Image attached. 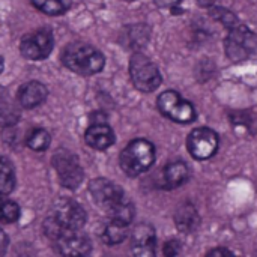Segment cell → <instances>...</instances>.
Instances as JSON below:
<instances>
[{
	"instance_id": "cell-14",
	"label": "cell",
	"mask_w": 257,
	"mask_h": 257,
	"mask_svg": "<svg viewBox=\"0 0 257 257\" xmlns=\"http://www.w3.org/2000/svg\"><path fill=\"white\" fill-rule=\"evenodd\" d=\"M133 251L137 256H154L155 254V232L151 226L142 224L134 230Z\"/></svg>"
},
{
	"instance_id": "cell-4",
	"label": "cell",
	"mask_w": 257,
	"mask_h": 257,
	"mask_svg": "<svg viewBox=\"0 0 257 257\" xmlns=\"http://www.w3.org/2000/svg\"><path fill=\"white\" fill-rule=\"evenodd\" d=\"M155 161V148L149 140L137 139L133 140L125 146V149L120 152V167L122 170L134 178L145 172H148Z\"/></svg>"
},
{
	"instance_id": "cell-10",
	"label": "cell",
	"mask_w": 257,
	"mask_h": 257,
	"mask_svg": "<svg viewBox=\"0 0 257 257\" xmlns=\"http://www.w3.org/2000/svg\"><path fill=\"white\" fill-rule=\"evenodd\" d=\"M54 47L53 33L48 29H38L27 33L20 44L21 54L30 60H42L50 56Z\"/></svg>"
},
{
	"instance_id": "cell-13",
	"label": "cell",
	"mask_w": 257,
	"mask_h": 257,
	"mask_svg": "<svg viewBox=\"0 0 257 257\" xmlns=\"http://www.w3.org/2000/svg\"><path fill=\"white\" fill-rule=\"evenodd\" d=\"M47 95H48V90L42 83L29 81L20 87L17 98H18V104L23 108H33V107L42 104L44 99L47 98Z\"/></svg>"
},
{
	"instance_id": "cell-5",
	"label": "cell",
	"mask_w": 257,
	"mask_h": 257,
	"mask_svg": "<svg viewBox=\"0 0 257 257\" xmlns=\"http://www.w3.org/2000/svg\"><path fill=\"white\" fill-rule=\"evenodd\" d=\"M130 75L133 84L142 92H154L160 87L163 77L157 65L142 53H134L130 60Z\"/></svg>"
},
{
	"instance_id": "cell-9",
	"label": "cell",
	"mask_w": 257,
	"mask_h": 257,
	"mask_svg": "<svg viewBox=\"0 0 257 257\" xmlns=\"http://www.w3.org/2000/svg\"><path fill=\"white\" fill-rule=\"evenodd\" d=\"M53 166L57 172L60 184L65 188L74 190L81 184L84 173L75 155L69 154L68 151L56 152L53 157Z\"/></svg>"
},
{
	"instance_id": "cell-27",
	"label": "cell",
	"mask_w": 257,
	"mask_h": 257,
	"mask_svg": "<svg viewBox=\"0 0 257 257\" xmlns=\"http://www.w3.org/2000/svg\"><path fill=\"white\" fill-rule=\"evenodd\" d=\"M179 2L181 0H157V3L160 6H164V8H167V6H176Z\"/></svg>"
},
{
	"instance_id": "cell-8",
	"label": "cell",
	"mask_w": 257,
	"mask_h": 257,
	"mask_svg": "<svg viewBox=\"0 0 257 257\" xmlns=\"http://www.w3.org/2000/svg\"><path fill=\"white\" fill-rule=\"evenodd\" d=\"M218 136L214 130L200 126L193 130L187 139V148L193 158L196 160H209L218 151Z\"/></svg>"
},
{
	"instance_id": "cell-22",
	"label": "cell",
	"mask_w": 257,
	"mask_h": 257,
	"mask_svg": "<svg viewBox=\"0 0 257 257\" xmlns=\"http://www.w3.org/2000/svg\"><path fill=\"white\" fill-rule=\"evenodd\" d=\"M3 194H0V221L2 223H15L20 218V206L2 197Z\"/></svg>"
},
{
	"instance_id": "cell-29",
	"label": "cell",
	"mask_w": 257,
	"mask_h": 257,
	"mask_svg": "<svg viewBox=\"0 0 257 257\" xmlns=\"http://www.w3.org/2000/svg\"><path fill=\"white\" fill-rule=\"evenodd\" d=\"M3 65H5V63H3V57H0V72L3 71Z\"/></svg>"
},
{
	"instance_id": "cell-17",
	"label": "cell",
	"mask_w": 257,
	"mask_h": 257,
	"mask_svg": "<svg viewBox=\"0 0 257 257\" xmlns=\"http://www.w3.org/2000/svg\"><path fill=\"white\" fill-rule=\"evenodd\" d=\"M199 224V215L191 205H184L176 212V226L182 232H191Z\"/></svg>"
},
{
	"instance_id": "cell-26",
	"label": "cell",
	"mask_w": 257,
	"mask_h": 257,
	"mask_svg": "<svg viewBox=\"0 0 257 257\" xmlns=\"http://www.w3.org/2000/svg\"><path fill=\"white\" fill-rule=\"evenodd\" d=\"M6 247H8V236H6V233L0 229V254L5 253Z\"/></svg>"
},
{
	"instance_id": "cell-21",
	"label": "cell",
	"mask_w": 257,
	"mask_h": 257,
	"mask_svg": "<svg viewBox=\"0 0 257 257\" xmlns=\"http://www.w3.org/2000/svg\"><path fill=\"white\" fill-rule=\"evenodd\" d=\"M51 137L48 134V131H45L44 128H36L32 130L27 136V146L33 151H45L50 146Z\"/></svg>"
},
{
	"instance_id": "cell-6",
	"label": "cell",
	"mask_w": 257,
	"mask_h": 257,
	"mask_svg": "<svg viewBox=\"0 0 257 257\" xmlns=\"http://www.w3.org/2000/svg\"><path fill=\"white\" fill-rule=\"evenodd\" d=\"M157 105H158V110L166 117L178 123H191L197 117V113L193 104L184 99L175 90L163 92L157 99Z\"/></svg>"
},
{
	"instance_id": "cell-20",
	"label": "cell",
	"mask_w": 257,
	"mask_h": 257,
	"mask_svg": "<svg viewBox=\"0 0 257 257\" xmlns=\"http://www.w3.org/2000/svg\"><path fill=\"white\" fill-rule=\"evenodd\" d=\"M39 11L47 15H60L69 11L72 0H30Z\"/></svg>"
},
{
	"instance_id": "cell-3",
	"label": "cell",
	"mask_w": 257,
	"mask_h": 257,
	"mask_svg": "<svg viewBox=\"0 0 257 257\" xmlns=\"http://www.w3.org/2000/svg\"><path fill=\"white\" fill-rule=\"evenodd\" d=\"M62 63L78 75H93L102 71L104 54L90 44L72 42L62 51Z\"/></svg>"
},
{
	"instance_id": "cell-12",
	"label": "cell",
	"mask_w": 257,
	"mask_h": 257,
	"mask_svg": "<svg viewBox=\"0 0 257 257\" xmlns=\"http://www.w3.org/2000/svg\"><path fill=\"white\" fill-rule=\"evenodd\" d=\"M84 140L90 148L96 151H105L114 143V133L107 123L95 122L87 128L84 134Z\"/></svg>"
},
{
	"instance_id": "cell-11",
	"label": "cell",
	"mask_w": 257,
	"mask_h": 257,
	"mask_svg": "<svg viewBox=\"0 0 257 257\" xmlns=\"http://www.w3.org/2000/svg\"><path fill=\"white\" fill-rule=\"evenodd\" d=\"M77 232H65L54 239L56 250L63 256H86L90 253V241Z\"/></svg>"
},
{
	"instance_id": "cell-28",
	"label": "cell",
	"mask_w": 257,
	"mask_h": 257,
	"mask_svg": "<svg viewBox=\"0 0 257 257\" xmlns=\"http://www.w3.org/2000/svg\"><path fill=\"white\" fill-rule=\"evenodd\" d=\"M197 2H199V5H200V6H203V8L212 6V5L215 3V0H197Z\"/></svg>"
},
{
	"instance_id": "cell-2",
	"label": "cell",
	"mask_w": 257,
	"mask_h": 257,
	"mask_svg": "<svg viewBox=\"0 0 257 257\" xmlns=\"http://www.w3.org/2000/svg\"><path fill=\"white\" fill-rule=\"evenodd\" d=\"M84 209L74 200L62 199L54 203L44 223L45 235L53 241L65 232H77L86 224Z\"/></svg>"
},
{
	"instance_id": "cell-30",
	"label": "cell",
	"mask_w": 257,
	"mask_h": 257,
	"mask_svg": "<svg viewBox=\"0 0 257 257\" xmlns=\"http://www.w3.org/2000/svg\"><path fill=\"white\" fill-rule=\"evenodd\" d=\"M125 2H134V0H125Z\"/></svg>"
},
{
	"instance_id": "cell-7",
	"label": "cell",
	"mask_w": 257,
	"mask_h": 257,
	"mask_svg": "<svg viewBox=\"0 0 257 257\" xmlns=\"http://www.w3.org/2000/svg\"><path fill=\"white\" fill-rule=\"evenodd\" d=\"M257 50L256 35L245 26H235L226 38V53L232 62H244Z\"/></svg>"
},
{
	"instance_id": "cell-18",
	"label": "cell",
	"mask_w": 257,
	"mask_h": 257,
	"mask_svg": "<svg viewBox=\"0 0 257 257\" xmlns=\"http://www.w3.org/2000/svg\"><path fill=\"white\" fill-rule=\"evenodd\" d=\"M126 227L128 226H125L122 223H117V221L110 220L108 224H105V227H104V230L101 233L102 241L105 244H108V245H116V244L123 242L125 238H126V233H128Z\"/></svg>"
},
{
	"instance_id": "cell-25",
	"label": "cell",
	"mask_w": 257,
	"mask_h": 257,
	"mask_svg": "<svg viewBox=\"0 0 257 257\" xmlns=\"http://www.w3.org/2000/svg\"><path fill=\"white\" fill-rule=\"evenodd\" d=\"M208 254H209V256H232L233 253L229 251V250H226V248H214V250H211Z\"/></svg>"
},
{
	"instance_id": "cell-16",
	"label": "cell",
	"mask_w": 257,
	"mask_h": 257,
	"mask_svg": "<svg viewBox=\"0 0 257 257\" xmlns=\"http://www.w3.org/2000/svg\"><path fill=\"white\" fill-rule=\"evenodd\" d=\"M18 119L20 113L15 102L12 101L9 92L3 86H0V125L12 126L18 122Z\"/></svg>"
},
{
	"instance_id": "cell-15",
	"label": "cell",
	"mask_w": 257,
	"mask_h": 257,
	"mask_svg": "<svg viewBox=\"0 0 257 257\" xmlns=\"http://www.w3.org/2000/svg\"><path fill=\"white\" fill-rule=\"evenodd\" d=\"M188 178V167L182 161H172L163 169V185L166 188H178Z\"/></svg>"
},
{
	"instance_id": "cell-23",
	"label": "cell",
	"mask_w": 257,
	"mask_h": 257,
	"mask_svg": "<svg viewBox=\"0 0 257 257\" xmlns=\"http://www.w3.org/2000/svg\"><path fill=\"white\" fill-rule=\"evenodd\" d=\"M212 17H215L217 20H220L227 29H232V27L236 26V18H235V15H233L232 12L223 9V8H215V9L212 11Z\"/></svg>"
},
{
	"instance_id": "cell-24",
	"label": "cell",
	"mask_w": 257,
	"mask_h": 257,
	"mask_svg": "<svg viewBox=\"0 0 257 257\" xmlns=\"http://www.w3.org/2000/svg\"><path fill=\"white\" fill-rule=\"evenodd\" d=\"M166 256H176L181 253V245L178 241H169L166 245H164V251H163Z\"/></svg>"
},
{
	"instance_id": "cell-19",
	"label": "cell",
	"mask_w": 257,
	"mask_h": 257,
	"mask_svg": "<svg viewBox=\"0 0 257 257\" xmlns=\"http://www.w3.org/2000/svg\"><path fill=\"white\" fill-rule=\"evenodd\" d=\"M15 187L14 167L5 157H0V194H9Z\"/></svg>"
},
{
	"instance_id": "cell-1",
	"label": "cell",
	"mask_w": 257,
	"mask_h": 257,
	"mask_svg": "<svg viewBox=\"0 0 257 257\" xmlns=\"http://www.w3.org/2000/svg\"><path fill=\"white\" fill-rule=\"evenodd\" d=\"M89 190L95 203L108 214L110 220L126 226L134 220V206L117 184L98 178L90 182Z\"/></svg>"
}]
</instances>
